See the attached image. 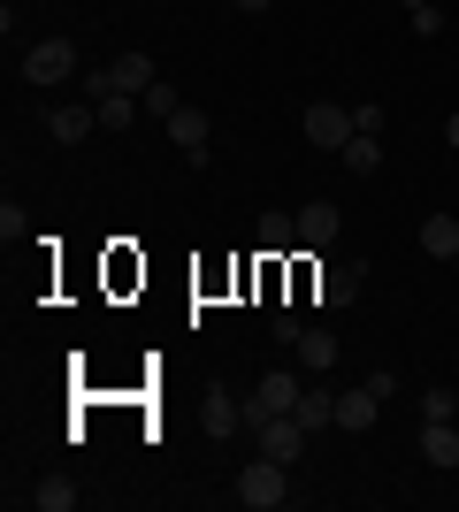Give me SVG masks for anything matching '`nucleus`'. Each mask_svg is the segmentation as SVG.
<instances>
[{
  "label": "nucleus",
  "instance_id": "obj_1",
  "mask_svg": "<svg viewBox=\"0 0 459 512\" xmlns=\"http://www.w3.org/2000/svg\"><path fill=\"white\" fill-rule=\"evenodd\" d=\"M291 497V467L284 459H253V467L238 474V505H253V512H276Z\"/></svg>",
  "mask_w": 459,
  "mask_h": 512
},
{
  "label": "nucleus",
  "instance_id": "obj_2",
  "mask_svg": "<svg viewBox=\"0 0 459 512\" xmlns=\"http://www.w3.org/2000/svg\"><path fill=\"white\" fill-rule=\"evenodd\" d=\"M299 375H291V367H268V375H261V390H253V398H245V428H261L268 421V413H291V406H299Z\"/></svg>",
  "mask_w": 459,
  "mask_h": 512
},
{
  "label": "nucleus",
  "instance_id": "obj_3",
  "mask_svg": "<svg viewBox=\"0 0 459 512\" xmlns=\"http://www.w3.org/2000/svg\"><path fill=\"white\" fill-rule=\"evenodd\" d=\"M352 130H360V123H352V107H329V100L306 107V146H314V153H345Z\"/></svg>",
  "mask_w": 459,
  "mask_h": 512
},
{
  "label": "nucleus",
  "instance_id": "obj_4",
  "mask_svg": "<svg viewBox=\"0 0 459 512\" xmlns=\"http://www.w3.org/2000/svg\"><path fill=\"white\" fill-rule=\"evenodd\" d=\"M23 77H31V85H62V77H77V46H69V39H39L31 54H23Z\"/></svg>",
  "mask_w": 459,
  "mask_h": 512
},
{
  "label": "nucleus",
  "instance_id": "obj_5",
  "mask_svg": "<svg viewBox=\"0 0 459 512\" xmlns=\"http://www.w3.org/2000/svg\"><path fill=\"white\" fill-rule=\"evenodd\" d=\"M253 436H261V459H284V467H291V459L306 451V428L291 421V413H268V421L253 428Z\"/></svg>",
  "mask_w": 459,
  "mask_h": 512
},
{
  "label": "nucleus",
  "instance_id": "obj_6",
  "mask_svg": "<svg viewBox=\"0 0 459 512\" xmlns=\"http://www.w3.org/2000/svg\"><path fill=\"white\" fill-rule=\"evenodd\" d=\"M46 130H54V146H85L92 130H100V107H92V100H77V107H54V115H46Z\"/></svg>",
  "mask_w": 459,
  "mask_h": 512
},
{
  "label": "nucleus",
  "instance_id": "obj_7",
  "mask_svg": "<svg viewBox=\"0 0 459 512\" xmlns=\"http://www.w3.org/2000/svg\"><path fill=\"white\" fill-rule=\"evenodd\" d=\"M199 428H207V436H238V428H245V398L207 390V398H199Z\"/></svg>",
  "mask_w": 459,
  "mask_h": 512
},
{
  "label": "nucleus",
  "instance_id": "obj_8",
  "mask_svg": "<svg viewBox=\"0 0 459 512\" xmlns=\"http://www.w3.org/2000/svg\"><path fill=\"white\" fill-rule=\"evenodd\" d=\"M153 85H161L153 54H123V62H108V92H138V100H146Z\"/></svg>",
  "mask_w": 459,
  "mask_h": 512
},
{
  "label": "nucleus",
  "instance_id": "obj_9",
  "mask_svg": "<svg viewBox=\"0 0 459 512\" xmlns=\"http://www.w3.org/2000/svg\"><path fill=\"white\" fill-rule=\"evenodd\" d=\"M169 138L192 153V161H207V138H215V123H207L199 107H176V115H169Z\"/></svg>",
  "mask_w": 459,
  "mask_h": 512
},
{
  "label": "nucleus",
  "instance_id": "obj_10",
  "mask_svg": "<svg viewBox=\"0 0 459 512\" xmlns=\"http://www.w3.org/2000/svg\"><path fill=\"white\" fill-rule=\"evenodd\" d=\"M375 413H383V398H375L368 383L337 398V428H352V436H368V428H375Z\"/></svg>",
  "mask_w": 459,
  "mask_h": 512
},
{
  "label": "nucleus",
  "instance_id": "obj_11",
  "mask_svg": "<svg viewBox=\"0 0 459 512\" xmlns=\"http://www.w3.org/2000/svg\"><path fill=\"white\" fill-rule=\"evenodd\" d=\"M291 421L314 436V428H337V390H299V406H291Z\"/></svg>",
  "mask_w": 459,
  "mask_h": 512
},
{
  "label": "nucleus",
  "instance_id": "obj_12",
  "mask_svg": "<svg viewBox=\"0 0 459 512\" xmlns=\"http://www.w3.org/2000/svg\"><path fill=\"white\" fill-rule=\"evenodd\" d=\"M337 161H345L352 176H375V169H383V130H352V146L337 153Z\"/></svg>",
  "mask_w": 459,
  "mask_h": 512
},
{
  "label": "nucleus",
  "instance_id": "obj_13",
  "mask_svg": "<svg viewBox=\"0 0 459 512\" xmlns=\"http://www.w3.org/2000/svg\"><path fill=\"white\" fill-rule=\"evenodd\" d=\"M421 459H429V467H459V428L429 421V428H421Z\"/></svg>",
  "mask_w": 459,
  "mask_h": 512
},
{
  "label": "nucleus",
  "instance_id": "obj_14",
  "mask_svg": "<svg viewBox=\"0 0 459 512\" xmlns=\"http://www.w3.org/2000/svg\"><path fill=\"white\" fill-rule=\"evenodd\" d=\"M421 253H429V260L459 253V214H429V222H421Z\"/></svg>",
  "mask_w": 459,
  "mask_h": 512
},
{
  "label": "nucleus",
  "instance_id": "obj_15",
  "mask_svg": "<svg viewBox=\"0 0 459 512\" xmlns=\"http://www.w3.org/2000/svg\"><path fill=\"white\" fill-rule=\"evenodd\" d=\"M329 237H337V207H329V199H314V207H299V245H314V253H322Z\"/></svg>",
  "mask_w": 459,
  "mask_h": 512
},
{
  "label": "nucleus",
  "instance_id": "obj_16",
  "mask_svg": "<svg viewBox=\"0 0 459 512\" xmlns=\"http://www.w3.org/2000/svg\"><path fill=\"white\" fill-rule=\"evenodd\" d=\"M291 352H299V367H314V375H329V367H337V337H329V329H299V344H291Z\"/></svg>",
  "mask_w": 459,
  "mask_h": 512
},
{
  "label": "nucleus",
  "instance_id": "obj_17",
  "mask_svg": "<svg viewBox=\"0 0 459 512\" xmlns=\"http://www.w3.org/2000/svg\"><path fill=\"white\" fill-rule=\"evenodd\" d=\"M261 253H299V214H261Z\"/></svg>",
  "mask_w": 459,
  "mask_h": 512
},
{
  "label": "nucleus",
  "instance_id": "obj_18",
  "mask_svg": "<svg viewBox=\"0 0 459 512\" xmlns=\"http://www.w3.org/2000/svg\"><path fill=\"white\" fill-rule=\"evenodd\" d=\"M138 107H146L138 92H108V100H100V130H131V123H138Z\"/></svg>",
  "mask_w": 459,
  "mask_h": 512
},
{
  "label": "nucleus",
  "instance_id": "obj_19",
  "mask_svg": "<svg viewBox=\"0 0 459 512\" xmlns=\"http://www.w3.org/2000/svg\"><path fill=\"white\" fill-rule=\"evenodd\" d=\"M452 413H459V398H452L444 383H429V390H421V421H452Z\"/></svg>",
  "mask_w": 459,
  "mask_h": 512
},
{
  "label": "nucleus",
  "instance_id": "obj_20",
  "mask_svg": "<svg viewBox=\"0 0 459 512\" xmlns=\"http://www.w3.org/2000/svg\"><path fill=\"white\" fill-rule=\"evenodd\" d=\"M31 505H39V512H69V505H77V490H69V482H39Z\"/></svg>",
  "mask_w": 459,
  "mask_h": 512
},
{
  "label": "nucleus",
  "instance_id": "obj_21",
  "mask_svg": "<svg viewBox=\"0 0 459 512\" xmlns=\"http://www.w3.org/2000/svg\"><path fill=\"white\" fill-rule=\"evenodd\" d=\"M176 107H184V92H176V85H169V77H161V85H153V92H146V115H161V123H169Z\"/></svg>",
  "mask_w": 459,
  "mask_h": 512
},
{
  "label": "nucleus",
  "instance_id": "obj_22",
  "mask_svg": "<svg viewBox=\"0 0 459 512\" xmlns=\"http://www.w3.org/2000/svg\"><path fill=\"white\" fill-rule=\"evenodd\" d=\"M414 31H421V39H437V31H444V8H437V0H429V8H414Z\"/></svg>",
  "mask_w": 459,
  "mask_h": 512
},
{
  "label": "nucleus",
  "instance_id": "obj_23",
  "mask_svg": "<svg viewBox=\"0 0 459 512\" xmlns=\"http://www.w3.org/2000/svg\"><path fill=\"white\" fill-rule=\"evenodd\" d=\"M444 138H452V146H459V107H452V115H444Z\"/></svg>",
  "mask_w": 459,
  "mask_h": 512
},
{
  "label": "nucleus",
  "instance_id": "obj_24",
  "mask_svg": "<svg viewBox=\"0 0 459 512\" xmlns=\"http://www.w3.org/2000/svg\"><path fill=\"white\" fill-rule=\"evenodd\" d=\"M238 8H253V16H261V8H268V0H238Z\"/></svg>",
  "mask_w": 459,
  "mask_h": 512
},
{
  "label": "nucleus",
  "instance_id": "obj_25",
  "mask_svg": "<svg viewBox=\"0 0 459 512\" xmlns=\"http://www.w3.org/2000/svg\"><path fill=\"white\" fill-rule=\"evenodd\" d=\"M406 8H429V0H406Z\"/></svg>",
  "mask_w": 459,
  "mask_h": 512
}]
</instances>
